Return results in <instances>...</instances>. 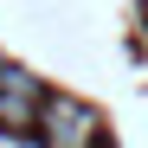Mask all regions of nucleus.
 <instances>
[{"label":"nucleus","mask_w":148,"mask_h":148,"mask_svg":"<svg viewBox=\"0 0 148 148\" xmlns=\"http://www.w3.org/2000/svg\"><path fill=\"white\" fill-rule=\"evenodd\" d=\"M39 135H45V148H103V122H97V110L77 103V97H45Z\"/></svg>","instance_id":"nucleus-1"},{"label":"nucleus","mask_w":148,"mask_h":148,"mask_svg":"<svg viewBox=\"0 0 148 148\" xmlns=\"http://www.w3.org/2000/svg\"><path fill=\"white\" fill-rule=\"evenodd\" d=\"M39 110H45V84L32 71L7 64V77H0V129H32Z\"/></svg>","instance_id":"nucleus-2"}]
</instances>
